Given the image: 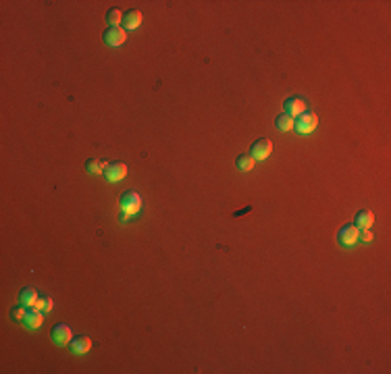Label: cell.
<instances>
[{
    "mask_svg": "<svg viewBox=\"0 0 391 374\" xmlns=\"http://www.w3.org/2000/svg\"><path fill=\"white\" fill-rule=\"evenodd\" d=\"M121 212H127V214H132V216H136L140 210H142V195L138 193V191H134V189H127L123 195H121Z\"/></svg>",
    "mask_w": 391,
    "mask_h": 374,
    "instance_id": "6da1fadb",
    "label": "cell"
},
{
    "mask_svg": "<svg viewBox=\"0 0 391 374\" xmlns=\"http://www.w3.org/2000/svg\"><path fill=\"white\" fill-rule=\"evenodd\" d=\"M318 127V117H316V113H302L298 119H296V125H294V129L298 131L300 135H308V133H312V131Z\"/></svg>",
    "mask_w": 391,
    "mask_h": 374,
    "instance_id": "7a4b0ae2",
    "label": "cell"
},
{
    "mask_svg": "<svg viewBox=\"0 0 391 374\" xmlns=\"http://www.w3.org/2000/svg\"><path fill=\"white\" fill-rule=\"evenodd\" d=\"M358 237H360V229L356 225H345L339 229L337 233V241L341 248H352L358 244Z\"/></svg>",
    "mask_w": 391,
    "mask_h": 374,
    "instance_id": "3957f363",
    "label": "cell"
},
{
    "mask_svg": "<svg viewBox=\"0 0 391 374\" xmlns=\"http://www.w3.org/2000/svg\"><path fill=\"white\" fill-rule=\"evenodd\" d=\"M273 154V142L271 140H256L250 148V156L254 160H267Z\"/></svg>",
    "mask_w": 391,
    "mask_h": 374,
    "instance_id": "277c9868",
    "label": "cell"
},
{
    "mask_svg": "<svg viewBox=\"0 0 391 374\" xmlns=\"http://www.w3.org/2000/svg\"><path fill=\"white\" fill-rule=\"evenodd\" d=\"M50 337L56 345L64 347V345H69L71 339H73V331H71V326L69 324H54L52 326V331H50Z\"/></svg>",
    "mask_w": 391,
    "mask_h": 374,
    "instance_id": "5b68a950",
    "label": "cell"
},
{
    "mask_svg": "<svg viewBox=\"0 0 391 374\" xmlns=\"http://www.w3.org/2000/svg\"><path fill=\"white\" fill-rule=\"evenodd\" d=\"M102 38H104V44L117 48V46H123V44L127 42V31L123 27H108Z\"/></svg>",
    "mask_w": 391,
    "mask_h": 374,
    "instance_id": "8992f818",
    "label": "cell"
},
{
    "mask_svg": "<svg viewBox=\"0 0 391 374\" xmlns=\"http://www.w3.org/2000/svg\"><path fill=\"white\" fill-rule=\"evenodd\" d=\"M283 106H285V115H289V117L298 119L302 113H306L308 102L304 100V98H298V96H294V98H287Z\"/></svg>",
    "mask_w": 391,
    "mask_h": 374,
    "instance_id": "52a82bcc",
    "label": "cell"
},
{
    "mask_svg": "<svg viewBox=\"0 0 391 374\" xmlns=\"http://www.w3.org/2000/svg\"><path fill=\"white\" fill-rule=\"evenodd\" d=\"M127 171L129 168H127L125 162H113L111 166L104 171V177H106V181H111V183H119V181H123L127 177Z\"/></svg>",
    "mask_w": 391,
    "mask_h": 374,
    "instance_id": "ba28073f",
    "label": "cell"
},
{
    "mask_svg": "<svg viewBox=\"0 0 391 374\" xmlns=\"http://www.w3.org/2000/svg\"><path fill=\"white\" fill-rule=\"evenodd\" d=\"M69 349H71V354H75V356H85L92 349V339L88 335L73 337L71 343H69Z\"/></svg>",
    "mask_w": 391,
    "mask_h": 374,
    "instance_id": "9c48e42d",
    "label": "cell"
},
{
    "mask_svg": "<svg viewBox=\"0 0 391 374\" xmlns=\"http://www.w3.org/2000/svg\"><path fill=\"white\" fill-rule=\"evenodd\" d=\"M142 21H144L142 11H138V9L127 11V13L123 15V29H125V31H134V29H138V27L142 25Z\"/></svg>",
    "mask_w": 391,
    "mask_h": 374,
    "instance_id": "30bf717a",
    "label": "cell"
},
{
    "mask_svg": "<svg viewBox=\"0 0 391 374\" xmlns=\"http://www.w3.org/2000/svg\"><path fill=\"white\" fill-rule=\"evenodd\" d=\"M42 322H44V312H40V310H34V308H29L27 310V316L23 320V324L27 328H31V331H36V328L42 326Z\"/></svg>",
    "mask_w": 391,
    "mask_h": 374,
    "instance_id": "8fae6325",
    "label": "cell"
},
{
    "mask_svg": "<svg viewBox=\"0 0 391 374\" xmlns=\"http://www.w3.org/2000/svg\"><path fill=\"white\" fill-rule=\"evenodd\" d=\"M373 223H375V214H373L371 210H360V212L356 214V218H354V225H356L358 229H371Z\"/></svg>",
    "mask_w": 391,
    "mask_h": 374,
    "instance_id": "7c38bea8",
    "label": "cell"
},
{
    "mask_svg": "<svg viewBox=\"0 0 391 374\" xmlns=\"http://www.w3.org/2000/svg\"><path fill=\"white\" fill-rule=\"evenodd\" d=\"M294 125H296V119L294 117H289V115H279L277 117V121H275V127L279 129V131H283V133H289V131H294Z\"/></svg>",
    "mask_w": 391,
    "mask_h": 374,
    "instance_id": "4fadbf2b",
    "label": "cell"
},
{
    "mask_svg": "<svg viewBox=\"0 0 391 374\" xmlns=\"http://www.w3.org/2000/svg\"><path fill=\"white\" fill-rule=\"evenodd\" d=\"M36 301H38V291H36L34 287H25V289H21V293H19V303H23V305L31 308Z\"/></svg>",
    "mask_w": 391,
    "mask_h": 374,
    "instance_id": "5bb4252c",
    "label": "cell"
},
{
    "mask_svg": "<svg viewBox=\"0 0 391 374\" xmlns=\"http://www.w3.org/2000/svg\"><path fill=\"white\" fill-rule=\"evenodd\" d=\"M254 162L256 160L250 156V154H240L237 160H235V166H237V171H242V173H250L254 168Z\"/></svg>",
    "mask_w": 391,
    "mask_h": 374,
    "instance_id": "9a60e30c",
    "label": "cell"
},
{
    "mask_svg": "<svg viewBox=\"0 0 391 374\" xmlns=\"http://www.w3.org/2000/svg\"><path fill=\"white\" fill-rule=\"evenodd\" d=\"M27 310H29L27 305L17 303V305H13V308H11V318H13L15 322H23V320H25V316H27Z\"/></svg>",
    "mask_w": 391,
    "mask_h": 374,
    "instance_id": "2e32d148",
    "label": "cell"
},
{
    "mask_svg": "<svg viewBox=\"0 0 391 374\" xmlns=\"http://www.w3.org/2000/svg\"><path fill=\"white\" fill-rule=\"evenodd\" d=\"M106 23L111 25V27H119L123 23V13L119 9H111L106 13Z\"/></svg>",
    "mask_w": 391,
    "mask_h": 374,
    "instance_id": "e0dca14e",
    "label": "cell"
},
{
    "mask_svg": "<svg viewBox=\"0 0 391 374\" xmlns=\"http://www.w3.org/2000/svg\"><path fill=\"white\" fill-rule=\"evenodd\" d=\"M31 308L34 310H40V312H50L52 310V299L50 297H38V301Z\"/></svg>",
    "mask_w": 391,
    "mask_h": 374,
    "instance_id": "ac0fdd59",
    "label": "cell"
},
{
    "mask_svg": "<svg viewBox=\"0 0 391 374\" xmlns=\"http://www.w3.org/2000/svg\"><path fill=\"white\" fill-rule=\"evenodd\" d=\"M85 171H88L90 175H100V173H102L100 160H96V158H88V160H85Z\"/></svg>",
    "mask_w": 391,
    "mask_h": 374,
    "instance_id": "d6986e66",
    "label": "cell"
},
{
    "mask_svg": "<svg viewBox=\"0 0 391 374\" xmlns=\"http://www.w3.org/2000/svg\"><path fill=\"white\" fill-rule=\"evenodd\" d=\"M358 241H364V244H371V241H373V233L368 231V229H360V237H358Z\"/></svg>",
    "mask_w": 391,
    "mask_h": 374,
    "instance_id": "ffe728a7",
    "label": "cell"
},
{
    "mask_svg": "<svg viewBox=\"0 0 391 374\" xmlns=\"http://www.w3.org/2000/svg\"><path fill=\"white\" fill-rule=\"evenodd\" d=\"M132 218H134L132 214H127V212H121V216H119V221H121V223L125 225V223H129V221H132Z\"/></svg>",
    "mask_w": 391,
    "mask_h": 374,
    "instance_id": "44dd1931",
    "label": "cell"
},
{
    "mask_svg": "<svg viewBox=\"0 0 391 374\" xmlns=\"http://www.w3.org/2000/svg\"><path fill=\"white\" fill-rule=\"evenodd\" d=\"M100 166H102V173H104L108 166H111V162H108V160H100Z\"/></svg>",
    "mask_w": 391,
    "mask_h": 374,
    "instance_id": "7402d4cb",
    "label": "cell"
}]
</instances>
